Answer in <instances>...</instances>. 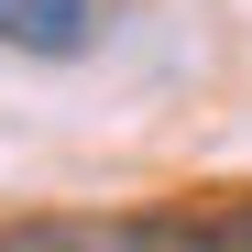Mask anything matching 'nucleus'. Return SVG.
<instances>
[{"instance_id":"nucleus-1","label":"nucleus","mask_w":252,"mask_h":252,"mask_svg":"<svg viewBox=\"0 0 252 252\" xmlns=\"http://www.w3.org/2000/svg\"><path fill=\"white\" fill-rule=\"evenodd\" d=\"M44 241L55 252H252V187L154 197V208H121V220H66Z\"/></svg>"},{"instance_id":"nucleus-2","label":"nucleus","mask_w":252,"mask_h":252,"mask_svg":"<svg viewBox=\"0 0 252 252\" xmlns=\"http://www.w3.org/2000/svg\"><path fill=\"white\" fill-rule=\"evenodd\" d=\"M110 11H121V0H0V44L66 66V55H88L99 33H110Z\"/></svg>"}]
</instances>
